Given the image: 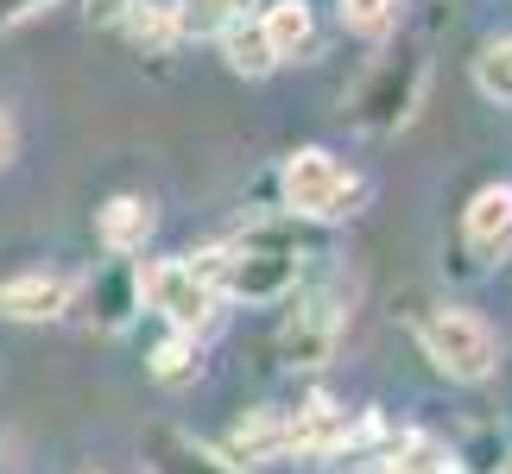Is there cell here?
I'll return each instance as SVG.
<instances>
[{
    "mask_svg": "<svg viewBox=\"0 0 512 474\" xmlns=\"http://www.w3.org/2000/svg\"><path fill=\"white\" fill-rule=\"evenodd\" d=\"M418 342H424L430 361H437V373H449L456 386H481L487 373L500 367V335L487 329L475 310H437L418 329Z\"/></svg>",
    "mask_w": 512,
    "mask_h": 474,
    "instance_id": "obj_1",
    "label": "cell"
},
{
    "mask_svg": "<svg viewBox=\"0 0 512 474\" xmlns=\"http://www.w3.org/2000/svg\"><path fill=\"white\" fill-rule=\"evenodd\" d=\"M285 209L304 215V222H342V215H354L348 203L361 196V184L348 177V165L329 146H304L285 158Z\"/></svg>",
    "mask_w": 512,
    "mask_h": 474,
    "instance_id": "obj_2",
    "label": "cell"
},
{
    "mask_svg": "<svg viewBox=\"0 0 512 474\" xmlns=\"http://www.w3.org/2000/svg\"><path fill=\"white\" fill-rule=\"evenodd\" d=\"M140 298L159 310L177 335H190V342H196V329L215 323V304H222L184 260H146L140 266Z\"/></svg>",
    "mask_w": 512,
    "mask_h": 474,
    "instance_id": "obj_3",
    "label": "cell"
},
{
    "mask_svg": "<svg viewBox=\"0 0 512 474\" xmlns=\"http://www.w3.org/2000/svg\"><path fill=\"white\" fill-rule=\"evenodd\" d=\"M76 298V279L70 272H19V279L0 285V316L7 323H51L64 316Z\"/></svg>",
    "mask_w": 512,
    "mask_h": 474,
    "instance_id": "obj_4",
    "label": "cell"
},
{
    "mask_svg": "<svg viewBox=\"0 0 512 474\" xmlns=\"http://www.w3.org/2000/svg\"><path fill=\"white\" fill-rule=\"evenodd\" d=\"M462 234L475 260H506L512 253V184H487L468 196L462 209Z\"/></svg>",
    "mask_w": 512,
    "mask_h": 474,
    "instance_id": "obj_5",
    "label": "cell"
},
{
    "mask_svg": "<svg viewBox=\"0 0 512 474\" xmlns=\"http://www.w3.org/2000/svg\"><path fill=\"white\" fill-rule=\"evenodd\" d=\"M152 228H159V209L146 203V196H108L102 209H95V234H102L108 253H140L152 241Z\"/></svg>",
    "mask_w": 512,
    "mask_h": 474,
    "instance_id": "obj_6",
    "label": "cell"
},
{
    "mask_svg": "<svg viewBox=\"0 0 512 474\" xmlns=\"http://www.w3.org/2000/svg\"><path fill=\"white\" fill-rule=\"evenodd\" d=\"M336 323H342V310L329 304V298H310L298 316H291V329H285V361L291 367H317L329 342H336Z\"/></svg>",
    "mask_w": 512,
    "mask_h": 474,
    "instance_id": "obj_7",
    "label": "cell"
},
{
    "mask_svg": "<svg viewBox=\"0 0 512 474\" xmlns=\"http://www.w3.org/2000/svg\"><path fill=\"white\" fill-rule=\"evenodd\" d=\"M260 38L272 51V64H291V57L310 51V38H317V19H310V0H272L260 13Z\"/></svg>",
    "mask_w": 512,
    "mask_h": 474,
    "instance_id": "obj_8",
    "label": "cell"
},
{
    "mask_svg": "<svg viewBox=\"0 0 512 474\" xmlns=\"http://www.w3.org/2000/svg\"><path fill=\"white\" fill-rule=\"evenodd\" d=\"M215 38H222V57H228L234 76H253V83H260V76L279 70V64H272V51H266V38H260V19H241V13H234Z\"/></svg>",
    "mask_w": 512,
    "mask_h": 474,
    "instance_id": "obj_9",
    "label": "cell"
},
{
    "mask_svg": "<svg viewBox=\"0 0 512 474\" xmlns=\"http://www.w3.org/2000/svg\"><path fill=\"white\" fill-rule=\"evenodd\" d=\"M152 474H228V468L177 430H152Z\"/></svg>",
    "mask_w": 512,
    "mask_h": 474,
    "instance_id": "obj_10",
    "label": "cell"
},
{
    "mask_svg": "<svg viewBox=\"0 0 512 474\" xmlns=\"http://www.w3.org/2000/svg\"><path fill=\"white\" fill-rule=\"evenodd\" d=\"M279 449H291V424L253 418V424H241V430H234L228 456H234V462H266V456H279Z\"/></svg>",
    "mask_w": 512,
    "mask_h": 474,
    "instance_id": "obj_11",
    "label": "cell"
},
{
    "mask_svg": "<svg viewBox=\"0 0 512 474\" xmlns=\"http://www.w3.org/2000/svg\"><path fill=\"white\" fill-rule=\"evenodd\" d=\"M475 89L487 95V102L512 108V38H494V45L475 57Z\"/></svg>",
    "mask_w": 512,
    "mask_h": 474,
    "instance_id": "obj_12",
    "label": "cell"
},
{
    "mask_svg": "<svg viewBox=\"0 0 512 474\" xmlns=\"http://www.w3.org/2000/svg\"><path fill=\"white\" fill-rule=\"evenodd\" d=\"M190 373H196V342L190 335H171V342L152 348V380L177 386V380H190Z\"/></svg>",
    "mask_w": 512,
    "mask_h": 474,
    "instance_id": "obj_13",
    "label": "cell"
},
{
    "mask_svg": "<svg viewBox=\"0 0 512 474\" xmlns=\"http://www.w3.org/2000/svg\"><path fill=\"white\" fill-rule=\"evenodd\" d=\"M127 32H133V38H152V45H165V38H177L171 7H165V0H133V7H127Z\"/></svg>",
    "mask_w": 512,
    "mask_h": 474,
    "instance_id": "obj_14",
    "label": "cell"
},
{
    "mask_svg": "<svg viewBox=\"0 0 512 474\" xmlns=\"http://www.w3.org/2000/svg\"><path fill=\"white\" fill-rule=\"evenodd\" d=\"M336 13H342V26L361 32V38H380L392 26V0H342Z\"/></svg>",
    "mask_w": 512,
    "mask_h": 474,
    "instance_id": "obj_15",
    "label": "cell"
},
{
    "mask_svg": "<svg viewBox=\"0 0 512 474\" xmlns=\"http://www.w3.org/2000/svg\"><path fill=\"white\" fill-rule=\"evenodd\" d=\"M13 152H19V133H13V114L0 108V171L13 165Z\"/></svg>",
    "mask_w": 512,
    "mask_h": 474,
    "instance_id": "obj_16",
    "label": "cell"
},
{
    "mask_svg": "<svg viewBox=\"0 0 512 474\" xmlns=\"http://www.w3.org/2000/svg\"><path fill=\"white\" fill-rule=\"evenodd\" d=\"M133 0H89V13H127Z\"/></svg>",
    "mask_w": 512,
    "mask_h": 474,
    "instance_id": "obj_17",
    "label": "cell"
},
{
    "mask_svg": "<svg viewBox=\"0 0 512 474\" xmlns=\"http://www.w3.org/2000/svg\"><path fill=\"white\" fill-rule=\"evenodd\" d=\"M203 7H215V13H234V7H241V0H203Z\"/></svg>",
    "mask_w": 512,
    "mask_h": 474,
    "instance_id": "obj_18",
    "label": "cell"
},
{
    "mask_svg": "<svg viewBox=\"0 0 512 474\" xmlns=\"http://www.w3.org/2000/svg\"><path fill=\"white\" fill-rule=\"evenodd\" d=\"M373 474H399V468H373Z\"/></svg>",
    "mask_w": 512,
    "mask_h": 474,
    "instance_id": "obj_19",
    "label": "cell"
}]
</instances>
